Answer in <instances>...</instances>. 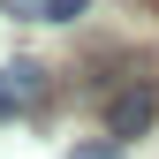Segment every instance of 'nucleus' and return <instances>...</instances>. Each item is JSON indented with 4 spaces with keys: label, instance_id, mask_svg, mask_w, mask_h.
<instances>
[{
    "label": "nucleus",
    "instance_id": "1",
    "mask_svg": "<svg viewBox=\"0 0 159 159\" xmlns=\"http://www.w3.org/2000/svg\"><path fill=\"white\" fill-rule=\"evenodd\" d=\"M152 114H159V76H121L114 98H106V136H114V144H129V136L152 129Z\"/></svg>",
    "mask_w": 159,
    "mask_h": 159
},
{
    "label": "nucleus",
    "instance_id": "2",
    "mask_svg": "<svg viewBox=\"0 0 159 159\" xmlns=\"http://www.w3.org/2000/svg\"><path fill=\"white\" fill-rule=\"evenodd\" d=\"M38 98H46V68H38V61H8V68H0V121L30 114Z\"/></svg>",
    "mask_w": 159,
    "mask_h": 159
},
{
    "label": "nucleus",
    "instance_id": "3",
    "mask_svg": "<svg viewBox=\"0 0 159 159\" xmlns=\"http://www.w3.org/2000/svg\"><path fill=\"white\" fill-rule=\"evenodd\" d=\"M84 8H91V0H46V15H38V23H76Z\"/></svg>",
    "mask_w": 159,
    "mask_h": 159
},
{
    "label": "nucleus",
    "instance_id": "4",
    "mask_svg": "<svg viewBox=\"0 0 159 159\" xmlns=\"http://www.w3.org/2000/svg\"><path fill=\"white\" fill-rule=\"evenodd\" d=\"M68 159H121V144H114V136H106V144H76Z\"/></svg>",
    "mask_w": 159,
    "mask_h": 159
},
{
    "label": "nucleus",
    "instance_id": "5",
    "mask_svg": "<svg viewBox=\"0 0 159 159\" xmlns=\"http://www.w3.org/2000/svg\"><path fill=\"white\" fill-rule=\"evenodd\" d=\"M8 8H15V15H46V0H8Z\"/></svg>",
    "mask_w": 159,
    "mask_h": 159
}]
</instances>
